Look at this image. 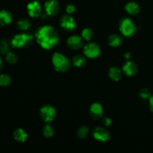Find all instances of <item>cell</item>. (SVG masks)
Here are the masks:
<instances>
[{"label": "cell", "mask_w": 153, "mask_h": 153, "mask_svg": "<svg viewBox=\"0 0 153 153\" xmlns=\"http://www.w3.org/2000/svg\"><path fill=\"white\" fill-rule=\"evenodd\" d=\"M35 37L40 46L46 49L52 48L58 41V36L56 31L50 25L40 27L36 31Z\"/></svg>", "instance_id": "6da1fadb"}, {"label": "cell", "mask_w": 153, "mask_h": 153, "mask_svg": "<svg viewBox=\"0 0 153 153\" xmlns=\"http://www.w3.org/2000/svg\"><path fill=\"white\" fill-rule=\"evenodd\" d=\"M52 64L55 70L61 73L67 71L70 67V61L63 54L55 52L52 55Z\"/></svg>", "instance_id": "7a4b0ae2"}, {"label": "cell", "mask_w": 153, "mask_h": 153, "mask_svg": "<svg viewBox=\"0 0 153 153\" xmlns=\"http://www.w3.org/2000/svg\"><path fill=\"white\" fill-rule=\"evenodd\" d=\"M119 27L121 33L126 37L132 36L137 30L135 24L129 18H123L120 21Z\"/></svg>", "instance_id": "3957f363"}, {"label": "cell", "mask_w": 153, "mask_h": 153, "mask_svg": "<svg viewBox=\"0 0 153 153\" xmlns=\"http://www.w3.org/2000/svg\"><path fill=\"white\" fill-rule=\"evenodd\" d=\"M33 36L27 33L15 35L11 40V45L15 48H22L29 45L32 42Z\"/></svg>", "instance_id": "277c9868"}, {"label": "cell", "mask_w": 153, "mask_h": 153, "mask_svg": "<svg viewBox=\"0 0 153 153\" xmlns=\"http://www.w3.org/2000/svg\"><path fill=\"white\" fill-rule=\"evenodd\" d=\"M40 114L42 119L46 123L52 121L54 119H55V116H56V111H55V109L52 106L49 105H43V107L40 108Z\"/></svg>", "instance_id": "5b68a950"}, {"label": "cell", "mask_w": 153, "mask_h": 153, "mask_svg": "<svg viewBox=\"0 0 153 153\" xmlns=\"http://www.w3.org/2000/svg\"><path fill=\"white\" fill-rule=\"evenodd\" d=\"M84 54L90 58H97L100 54V48L97 43H89L84 47Z\"/></svg>", "instance_id": "8992f818"}, {"label": "cell", "mask_w": 153, "mask_h": 153, "mask_svg": "<svg viewBox=\"0 0 153 153\" xmlns=\"http://www.w3.org/2000/svg\"><path fill=\"white\" fill-rule=\"evenodd\" d=\"M93 134H94V138L96 140H99V141L105 142L110 138L109 131L106 128L101 126H98L94 128V131H93Z\"/></svg>", "instance_id": "52a82bcc"}, {"label": "cell", "mask_w": 153, "mask_h": 153, "mask_svg": "<svg viewBox=\"0 0 153 153\" xmlns=\"http://www.w3.org/2000/svg\"><path fill=\"white\" fill-rule=\"evenodd\" d=\"M60 25L67 31H72L76 27V22L73 16L69 14L64 15L60 19Z\"/></svg>", "instance_id": "ba28073f"}, {"label": "cell", "mask_w": 153, "mask_h": 153, "mask_svg": "<svg viewBox=\"0 0 153 153\" xmlns=\"http://www.w3.org/2000/svg\"><path fill=\"white\" fill-rule=\"evenodd\" d=\"M46 14L49 16H55L59 10V4L57 0H47L44 4Z\"/></svg>", "instance_id": "9c48e42d"}, {"label": "cell", "mask_w": 153, "mask_h": 153, "mask_svg": "<svg viewBox=\"0 0 153 153\" xmlns=\"http://www.w3.org/2000/svg\"><path fill=\"white\" fill-rule=\"evenodd\" d=\"M27 10L29 16L31 17H37L41 14L42 9L40 3L37 1H32L27 5Z\"/></svg>", "instance_id": "30bf717a"}, {"label": "cell", "mask_w": 153, "mask_h": 153, "mask_svg": "<svg viewBox=\"0 0 153 153\" xmlns=\"http://www.w3.org/2000/svg\"><path fill=\"white\" fill-rule=\"evenodd\" d=\"M67 46L72 49H79L83 46L82 37L78 35H72L67 39Z\"/></svg>", "instance_id": "8fae6325"}, {"label": "cell", "mask_w": 153, "mask_h": 153, "mask_svg": "<svg viewBox=\"0 0 153 153\" xmlns=\"http://www.w3.org/2000/svg\"><path fill=\"white\" fill-rule=\"evenodd\" d=\"M123 72L128 76H132L137 73V67L136 64L133 61H128L126 63H125L123 67Z\"/></svg>", "instance_id": "7c38bea8"}, {"label": "cell", "mask_w": 153, "mask_h": 153, "mask_svg": "<svg viewBox=\"0 0 153 153\" xmlns=\"http://www.w3.org/2000/svg\"><path fill=\"white\" fill-rule=\"evenodd\" d=\"M90 114L94 119H99L102 117L103 109L100 103L95 102L90 107Z\"/></svg>", "instance_id": "4fadbf2b"}, {"label": "cell", "mask_w": 153, "mask_h": 153, "mask_svg": "<svg viewBox=\"0 0 153 153\" xmlns=\"http://www.w3.org/2000/svg\"><path fill=\"white\" fill-rule=\"evenodd\" d=\"M12 20L11 13L5 10H0V25H5L10 23Z\"/></svg>", "instance_id": "5bb4252c"}, {"label": "cell", "mask_w": 153, "mask_h": 153, "mask_svg": "<svg viewBox=\"0 0 153 153\" xmlns=\"http://www.w3.org/2000/svg\"><path fill=\"white\" fill-rule=\"evenodd\" d=\"M13 138L18 142H25L28 137V134L22 128H16L13 133Z\"/></svg>", "instance_id": "9a60e30c"}, {"label": "cell", "mask_w": 153, "mask_h": 153, "mask_svg": "<svg viewBox=\"0 0 153 153\" xmlns=\"http://www.w3.org/2000/svg\"><path fill=\"white\" fill-rule=\"evenodd\" d=\"M108 44L111 46L117 47V46H119L123 43V37L119 34H113L109 36L108 39Z\"/></svg>", "instance_id": "2e32d148"}, {"label": "cell", "mask_w": 153, "mask_h": 153, "mask_svg": "<svg viewBox=\"0 0 153 153\" xmlns=\"http://www.w3.org/2000/svg\"><path fill=\"white\" fill-rule=\"evenodd\" d=\"M125 8L126 10V11L129 14L131 15L137 14L140 11V7H139V5L136 2H134V1H130V2L127 3Z\"/></svg>", "instance_id": "e0dca14e"}, {"label": "cell", "mask_w": 153, "mask_h": 153, "mask_svg": "<svg viewBox=\"0 0 153 153\" xmlns=\"http://www.w3.org/2000/svg\"><path fill=\"white\" fill-rule=\"evenodd\" d=\"M109 76L114 81H118L122 76V72L117 67H112L109 70Z\"/></svg>", "instance_id": "ac0fdd59"}, {"label": "cell", "mask_w": 153, "mask_h": 153, "mask_svg": "<svg viewBox=\"0 0 153 153\" xmlns=\"http://www.w3.org/2000/svg\"><path fill=\"white\" fill-rule=\"evenodd\" d=\"M72 63L74 66L78 67H82L83 65H85V63H86V58L85 56L81 55H76V56L73 57V58L72 59Z\"/></svg>", "instance_id": "d6986e66"}, {"label": "cell", "mask_w": 153, "mask_h": 153, "mask_svg": "<svg viewBox=\"0 0 153 153\" xmlns=\"http://www.w3.org/2000/svg\"><path fill=\"white\" fill-rule=\"evenodd\" d=\"M30 21L27 19H22L18 21L17 22V28L19 30L22 31H25L27 30L30 27Z\"/></svg>", "instance_id": "ffe728a7"}, {"label": "cell", "mask_w": 153, "mask_h": 153, "mask_svg": "<svg viewBox=\"0 0 153 153\" xmlns=\"http://www.w3.org/2000/svg\"><path fill=\"white\" fill-rule=\"evenodd\" d=\"M11 82V79L10 76L7 74L0 75V86L6 87L9 85Z\"/></svg>", "instance_id": "44dd1931"}, {"label": "cell", "mask_w": 153, "mask_h": 153, "mask_svg": "<svg viewBox=\"0 0 153 153\" xmlns=\"http://www.w3.org/2000/svg\"><path fill=\"white\" fill-rule=\"evenodd\" d=\"M94 36L92 29L89 28H85L82 30V38L85 39V40H91Z\"/></svg>", "instance_id": "7402d4cb"}, {"label": "cell", "mask_w": 153, "mask_h": 153, "mask_svg": "<svg viewBox=\"0 0 153 153\" xmlns=\"http://www.w3.org/2000/svg\"><path fill=\"white\" fill-rule=\"evenodd\" d=\"M9 52V44L5 39H3L0 41V53L6 55Z\"/></svg>", "instance_id": "603a6c76"}, {"label": "cell", "mask_w": 153, "mask_h": 153, "mask_svg": "<svg viewBox=\"0 0 153 153\" xmlns=\"http://www.w3.org/2000/svg\"><path fill=\"white\" fill-rule=\"evenodd\" d=\"M88 131H89V128L88 126H81L77 131V136L79 138H85L88 135Z\"/></svg>", "instance_id": "cb8c5ba5"}, {"label": "cell", "mask_w": 153, "mask_h": 153, "mask_svg": "<svg viewBox=\"0 0 153 153\" xmlns=\"http://www.w3.org/2000/svg\"><path fill=\"white\" fill-rule=\"evenodd\" d=\"M43 135H44L46 137H50L53 135L54 130L50 125H48L47 124V125H46L44 127H43Z\"/></svg>", "instance_id": "d4e9b609"}, {"label": "cell", "mask_w": 153, "mask_h": 153, "mask_svg": "<svg viewBox=\"0 0 153 153\" xmlns=\"http://www.w3.org/2000/svg\"><path fill=\"white\" fill-rule=\"evenodd\" d=\"M5 58L6 61L10 64H15L16 62V61H17V57H16V55L11 52H8L6 54Z\"/></svg>", "instance_id": "484cf974"}, {"label": "cell", "mask_w": 153, "mask_h": 153, "mask_svg": "<svg viewBox=\"0 0 153 153\" xmlns=\"http://www.w3.org/2000/svg\"><path fill=\"white\" fill-rule=\"evenodd\" d=\"M140 97L144 100H149L151 97L150 91L148 89H142L140 91Z\"/></svg>", "instance_id": "4316f807"}, {"label": "cell", "mask_w": 153, "mask_h": 153, "mask_svg": "<svg viewBox=\"0 0 153 153\" xmlns=\"http://www.w3.org/2000/svg\"><path fill=\"white\" fill-rule=\"evenodd\" d=\"M76 10V7H75L74 4H67V7H66V10H67V13H72L75 11Z\"/></svg>", "instance_id": "83f0119b"}, {"label": "cell", "mask_w": 153, "mask_h": 153, "mask_svg": "<svg viewBox=\"0 0 153 153\" xmlns=\"http://www.w3.org/2000/svg\"><path fill=\"white\" fill-rule=\"evenodd\" d=\"M102 123H104L105 126H109L111 125L112 121L109 117H104L102 119Z\"/></svg>", "instance_id": "f1b7e54d"}, {"label": "cell", "mask_w": 153, "mask_h": 153, "mask_svg": "<svg viewBox=\"0 0 153 153\" xmlns=\"http://www.w3.org/2000/svg\"><path fill=\"white\" fill-rule=\"evenodd\" d=\"M149 108L150 111L153 112V95L151 96L150 98L149 99Z\"/></svg>", "instance_id": "f546056e"}, {"label": "cell", "mask_w": 153, "mask_h": 153, "mask_svg": "<svg viewBox=\"0 0 153 153\" xmlns=\"http://www.w3.org/2000/svg\"><path fill=\"white\" fill-rule=\"evenodd\" d=\"M124 57H125L126 59H129V58H131V54H130L129 52H126V53L124 54Z\"/></svg>", "instance_id": "4dcf8cb0"}, {"label": "cell", "mask_w": 153, "mask_h": 153, "mask_svg": "<svg viewBox=\"0 0 153 153\" xmlns=\"http://www.w3.org/2000/svg\"><path fill=\"white\" fill-rule=\"evenodd\" d=\"M2 64H3L2 60H1V58H0V69H1V67H2Z\"/></svg>", "instance_id": "1f68e13d"}]
</instances>
